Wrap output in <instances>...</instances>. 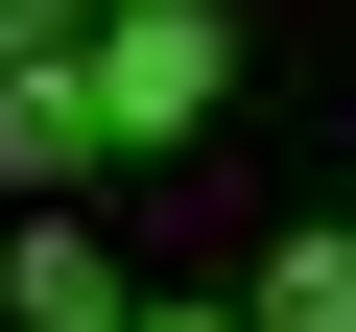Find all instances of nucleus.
I'll use <instances>...</instances> for the list:
<instances>
[{
  "label": "nucleus",
  "instance_id": "1",
  "mask_svg": "<svg viewBox=\"0 0 356 332\" xmlns=\"http://www.w3.org/2000/svg\"><path fill=\"white\" fill-rule=\"evenodd\" d=\"M72 72H95V142H119V166H191L214 95H238V24H214V0H95Z\"/></svg>",
  "mask_w": 356,
  "mask_h": 332
},
{
  "label": "nucleus",
  "instance_id": "2",
  "mask_svg": "<svg viewBox=\"0 0 356 332\" xmlns=\"http://www.w3.org/2000/svg\"><path fill=\"white\" fill-rule=\"evenodd\" d=\"M119 308H143V285H119L72 214H24V238H0V332H119Z\"/></svg>",
  "mask_w": 356,
  "mask_h": 332
},
{
  "label": "nucleus",
  "instance_id": "3",
  "mask_svg": "<svg viewBox=\"0 0 356 332\" xmlns=\"http://www.w3.org/2000/svg\"><path fill=\"white\" fill-rule=\"evenodd\" d=\"M72 166H119V142H95V72H0V190L48 214Z\"/></svg>",
  "mask_w": 356,
  "mask_h": 332
},
{
  "label": "nucleus",
  "instance_id": "4",
  "mask_svg": "<svg viewBox=\"0 0 356 332\" xmlns=\"http://www.w3.org/2000/svg\"><path fill=\"white\" fill-rule=\"evenodd\" d=\"M238 332H356V214H285L261 285H238Z\"/></svg>",
  "mask_w": 356,
  "mask_h": 332
},
{
  "label": "nucleus",
  "instance_id": "5",
  "mask_svg": "<svg viewBox=\"0 0 356 332\" xmlns=\"http://www.w3.org/2000/svg\"><path fill=\"white\" fill-rule=\"evenodd\" d=\"M95 48V0H0V72H72Z\"/></svg>",
  "mask_w": 356,
  "mask_h": 332
},
{
  "label": "nucleus",
  "instance_id": "6",
  "mask_svg": "<svg viewBox=\"0 0 356 332\" xmlns=\"http://www.w3.org/2000/svg\"><path fill=\"white\" fill-rule=\"evenodd\" d=\"M119 332H238V308H119Z\"/></svg>",
  "mask_w": 356,
  "mask_h": 332
}]
</instances>
